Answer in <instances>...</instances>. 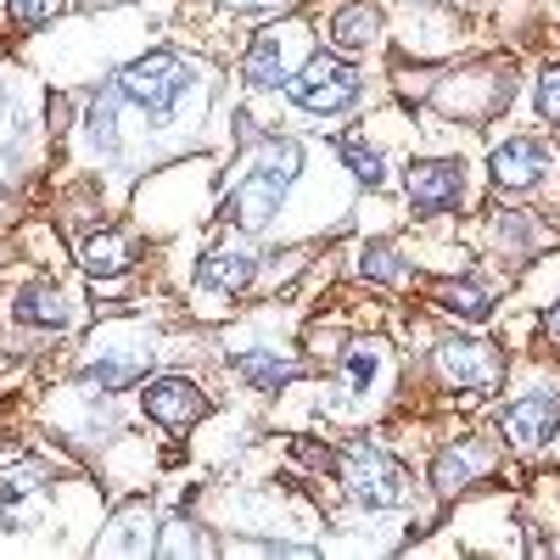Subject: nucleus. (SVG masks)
<instances>
[{
    "label": "nucleus",
    "mask_w": 560,
    "mask_h": 560,
    "mask_svg": "<svg viewBox=\"0 0 560 560\" xmlns=\"http://www.w3.org/2000/svg\"><path fill=\"white\" fill-rule=\"evenodd\" d=\"M236 376L253 382L258 393H280L287 382L303 376V364H298V359H280V353H242V359H236Z\"/></svg>",
    "instance_id": "obj_14"
},
{
    "label": "nucleus",
    "mask_w": 560,
    "mask_h": 560,
    "mask_svg": "<svg viewBox=\"0 0 560 560\" xmlns=\"http://www.w3.org/2000/svg\"><path fill=\"white\" fill-rule=\"evenodd\" d=\"M409 197H415L420 213H448V208H459V197H465V174H459V163H448V158H438V163H415V168H409Z\"/></svg>",
    "instance_id": "obj_10"
},
{
    "label": "nucleus",
    "mask_w": 560,
    "mask_h": 560,
    "mask_svg": "<svg viewBox=\"0 0 560 560\" xmlns=\"http://www.w3.org/2000/svg\"><path fill=\"white\" fill-rule=\"evenodd\" d=\"M224 7H236V12H275V7H292V0H224Z\"/></svg>",
    "instance_id": "obj_25"
},
{
    "label": "nucleus",
    "mask_w": 560,
    "mask_h": 560,
    "mask_svg": "<svg viewBox=\"0 0 560 560\" xmlns=\"http://www.w3.org/2000/svg\"><path fill=\"white\" fill-rule=\"evenodd\" d=\"M140 404H147V415L163 420V427H191V420L208 415V393L191 376H158L147 393H140Z\"/></svg>",
    "instance_id": "obj_8"
},
{
    "label": "nucleus",
    "mask_w": 560,
    "mask_h": 560,
    "mask_svg": "<svg viewBox=\"0 0 560 560\" xmlns=\"http://www.w3.org/2000/svg\"><path fill=\"white\" fill-rule=\"evenodd\" d=\"M185 549H191V555H208L213 544H208L191 522H168V527H163V538H158V555H185Z\"/></svg>",
    "instance_id": "obj_21"
},
{
    "label": "nucleus",
    "mask_w": 560,
    "mask_h": 560,
    "mask_svg": "<svg viewBox=\"0 0 560 560\" xmlns=\"http://www.w3.org/2000/svg\"><path fill=\"white\" fill-rule=\"evenodd\" d=\"M337 471H342L348 493H353L359 504H370V510H393V504H404V499H409V477H404V465H398V459H387V454H376V448H364V443L337 448Z\"/></svg>",
    "instance_id": "obj_3"
},
{
    "label": "nucleus",
    "mask_w": 560,
    "mask_h": 560,
    "mask_svg": "<svg viewBox=\"0 0 560 560\" xmlns=\"http://www.w3.org/2000/svg\"><path fill=\"white\" fill-rule=\"evenodd\" d=\"M493 230H499V242H504V247H527V242H549V230H544V224H538L533 213H504V219H499Z\"/></svg>",
    "instance_id": "obj_19"
},
{
    "label": "nucleus",
    "mask_w": 560,
    "mask_h": 560,
    "mask_svg": "<svg viewBox=\"0 0 560 560\" xmlns=\"http://www.w3.org/2000/svg\"><path fill=\"white\" fill-rule=\"evenodd\" d=\"M298 168H303L298 140H280V135L253 140L247 158H242L236 185L224 191V219H236L242 230H264V224L280 213V197L292 191Z\"/></svg>",
    "instance_id": "obj_1"
},
{
    "label": "nucleus",
    "mask_w": 560,
    "mask_h": 560,
    "mask_svg": "<svg viewBox=\"0 0 560 560\" xmlns=\"http://www.w3.org/2000/svg\"><path fill=\"white\" fill-rule=\"evenodd\" d=\"M18 319H23V325H45V331H62V325H68V298H62V287H51V280H34V287H23Z\"/></svg>",
    "instance_id": "obj_13"
},
{
    "label": "nucleus",
    "mask_w": 560,
    "mask_h": 560,
    "mask_svg": "<svg viewBox=\"0 0 560 560\" xmlns=\"http://www.w3.org/2000/svg\"><path fill=\"white\" fill-rule=\"evenodd\" d=\"M555 420H560V398L555 393H527V398L499 409V432L516 448H533V443H544L555 432Z\"/></svg>",
    "instance_id": "obj_9"
},
{
    "label": "nucleus",
    "mask_w": 560,
    "mask_h": 560,
    "mask_svg": "<svg viewBox=\"0 0 560 560\" xmlns=\"http://www.w3.org/2000/svg\"><path fill=\"white\" fill-rule=\"evenodd\" d=\"M549 337H560V303L549 308Z\"/></svg>",
    "instance_id": "obj_26"
},
{
    "label": "nucleus",
    "mask_w": 560,
    "mask_h": 560,
    "mask_svg": "<svg viewBox=\"0 0 560 560\" xmlns=\"http://www.w3.org/2000/svg\"><path fill=\"white\" fill-rule=\"evenodd\" d=\"M118 96L135 102L147 118H174L185 107V96H191V62L174 57V51L140 57L118 73Z\"/></svg>",
    "instance_id": "obj_2"
},
{
    "label": "nucleus",
    "mask_w": 560,
    "mask_h": 560,
    "mask_svg": "<svg viewBox=\"0 0 560 560\" xmlns=\"http://www.w3.org/2000/svg\"><path fill=\"white\" fill-rule=\"evenodd\" d=\"M538 113H544L549 124H560V62L544 68V79H538Z\"/></svg>",
    "instance_id": "obj_23"
},
{
    "label": "nucleus",
    "mask_w": 560,
    "mask_h": 560,
    "mask_svg": "<svg viewBox=\"0 0 560 560\" xmlns=\"http://www.w3.org/2000/svg\"><path fill=\"white\" fill-rule=\"evenodd\" d=\"M482 465H488L482 448H443L438 465H432V482H438V493H459L465 482L482 471Z\"/></svg>",
    "instance_id": "obj_15"
},
{
    "label": "nucleus",
    "mask_w": 560,
    "mask_h": 560,
    "mask_svg": "<svg viewBox=\"0 0 560 560\" xmlns=\"http://www.w3.org/2000/svg\"><path fill=\"white\" fill-rule=\"evenodd\" d=\"M432 303L454 319H471V325H482L493 314V298H488V287H477V280H438Z\"/></svg>",
    "instance_id": "obj_12"
},
{
    "label": "nucleus",
    "mask_w": 560,
    "mask_h": 560,
    "mask_svg": "<svg viewBox=\"0 0 560 560\" xmlns=\"http://www.w3.org/2000/svg\"><path fill=\"white\" fill-rule=\"evenodd\" d=\"M62 7V0H0V12H7L12 23H23V28H34V23H45Z\"/></svg>",
    "instance_id": "obj_22"
},
{
    "label": "nucleus",
    "mask_w": 560,
    "mask_h": 560,
    "mask_svg": "<svg viewBox=\"0 0 560 560\" xmlns=\"http://www.w3.org/2000/svg\"><path fill=\"white\" fill-rule=\"evenodd\" d=\"M287 90H292V102H298L303 113H342V107L359 102L364 79H359V68H348V62H337V57H314V62H303V68L292 73Z\"/></svg>",
    "instance_id": "obj_4"
},
{
    "label": "nucleus",
    "mask_w": 560,
    "mask_h": 560,
    "mask_svg": "<svg viewBox=\"0 0 560 560\" xmlns=\"http://www.w3.org/2000/svg\"><path fill=\"white\" fill-rule=\"evenodd\" d=\"M544 168H555V147L538 135H516L493 152V185H504V191H527L544 179Z\"/></svg>",
    "instance_id": "obj_7"
},
{
    "label": "nucleus",
    "mask_w": 560,
    "mask_h": 560,
    "mask_svg": "<svg viewBox=\"0 0 560 560\" xmlns=\"http://www.w3.org/2000/svg\"><path fill=\"white\" fill-rule=\"evenodd\" d=\"M303 57H308V28L303 23H280V28H264L253 39L242 73H247V84H280V79L292 84V73L303 68Z\"/></svg>",
    "instance_id": "obj_6"
},
{
    "label": "nucleus",
    "mask_w": 560,
    "mask_h": 560,
    "mask_svg": "<svg viewBox=\"0 0 560 560\" xmlns=\"http://www.w3.org/2000/svg\"><path fill=\"white\" fill-rule=\"evenodd\" d=\"M253 253H242V247H219V253H208L202 264H197V280L202 287H213V292H242L247 280H253Z\"/></svg>",
    "instance_id": "obj_11"
},
{
    "label": "nucleus",
    "mask_w": 560,
    "mask_h": 560,
    "mask_svg": "<svg viewBox=\"0 0 560 560\" xmlns=\"http://www.w3.org/2000/svg\"><path fill=\"white\" fill-rule=\"evenodd\" d=\"M438 370L443 382L459 387V393H493L504 382V359L493 342H477V337H448L438 342Z\"/></svg>",
    "instance_id": "obj_5"
},
{
    "label": "nucleus",
    "mask_w": 560,
    "mask_h": 560,
    "mask_svg": "<svg viewBox=\"0 0 560 560\" xmlns=\"http://www.w3.org/2000/svg\"><path fill=\"white\" fill-rule=\"evenodd\" d=\"M140 370H147V353H135V359H102V364H90L84 376L90 382H102V393H118V387H129Z\"/></svg>",
    "instance_id": "obj_18"
},
{
    "label": "nucleus",
    "mask_w": 560,
    "mask_h": 560,
    "mask_svg": "<svg viewBox=\"0 0 560 560\" xmlns=\"http://www.w3.org/2000/svg\"><path fill=\"white\" fill-rule=\"evenodd\" d=\"M364 275H376V280H404V264L393 258V247H370V253H364Z\"/></svg>",
    "instance_id": "obj_24"
},
{
    "label": "nucleus",
    "mask_w": 560,
    "mask_h": 560,
    "mask_svg": "<svg viewBox=\"0 0 560 560\" xmlns=\"http://www.w3.org/2000/svg\"><path fill=\"white\" fill-rule=\"evenodd\" d=\"M84 269H90V275H118V269H129V242L118 236V230H107V236H96V242H84Z\"/></svg>",
    "instance_id": "obj_17"
},
{
    "label": "nucleus",
    "mask_w": 560,
    "mask_h": 560,
    "mask_svg": "<svg viewBox=\"0 0 560 560\" xmlns=\"http://www.w3.org/2000/svg\"><path fill=\"white\" fill-rule=\"evenodd\" d=\"M342 158H348L353 179H364V185H382V179H387V174H382V152H370L359 135H348V140H342Z\"/></svg>",
    "instance_id": "obj_20"
},
{
    "label": "nucleus",
    "mask_w": 560,
    "mask_h": 560,
    "mask_svg": "<svg viewBox=\"0 0 560 560\" xmlns=\"http://www.w3.org/2000/svg\"><path fill=\"white\" fill-rule=\"evenodd\" d=\"M376 28H382L376 7H370V0H359V7H342V12H337V23H331V39L342 45V51H364V45L376 39Z\"/></svg>",
    "instance_id": "obj_16"
}]
</instances>
